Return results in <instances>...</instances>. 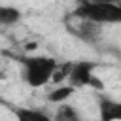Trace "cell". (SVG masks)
I'll use <instances>...</instances> for the list:
<instances>
[{"label":"cell","instance_id":"6da1fadb","mask_svg":"<svg viewBox=\"0 0 121 121\" xmlns=\"http://www.w3.org/2000/svg\"><path fill=\"white\" fill-rule=\"evenodd\" d=\"M19 62H21V76L25 83L34 89L45 87L51 81L55 68L59 66L57 59L49 55H23L19 57Z\"/></svg>","mask_w":121,"mask_h":121},{"label":"cell","instance_id":"7a4b0ae2","mask_svg":"<svg viewBox=\"0 0 121 121\" xmlns=\"http://www.w3.org/2000/svg\"><path fill=\"white\" fill-rule=\"evenodd\" d=\"M72 17L78 21H87L93 25H110V23H119L121 21V6L115 2H89L83 0L79 2L74 11Z\"/></svg>","mask_w":121,"mask_h":121},{"label":"cell","instance_id":"3957f363","mask_svg":"<svg viewBox=\"0 0 121 121\" xmlns=\"http://www.w3.org/2000/svg\"><path fill=\"white\" fill-rule=\"evenodd\" d=\"M95 62L91 60H78V62H70V72H68V85L74 89H81V87H93L96 91H102V83L96 79L95 76Z\"/></svg>","mask_w":121,"mask_h":121},{"label":"cell","instance_id":"277c9868","mask_svg":"<svg viewBox=\"0 0 121 121\" xmlns=\"http://www.w3.org/2000/svg\"><path fill=\"white\" fill-rule=\"evenodd\" d=\"M98 119L100 121H121V102L98 93Z\"/></svg>","mask_w":121,"mask_h":121},{"label":"cell","instance_id":"5b68a950","mask_svg":"<svg viewBox=\"0 0 121 121\" xmlns=\"http://www.w3.org/2000/svg\"><path fill=\"white\" fill-rule=\"evenodd\" d=\"M11 112H13L15 121H53L49 113L36 108H28V106H17Z\"/></svg>","mask_w":121,"mask_h":121},{"label":"cell","instance_id":"8992f818","mask_svg":"<svg viewBox=\"0 0 121 121\" xmlns=\"http://www.w3.org/2000/svg\"><path fill=\"white\" fill-rule=\"evenodd\" d=\"M78 21V19H76ZM79 25L72 30L78 38L85 40V42H95L98 36H100V26L98 25H93V23H87V21H78Z\"/></svg>","mask_w":121,"mask_h":121},{"label":"cell","instance_id":"52a82bcc","mask_svg":"<svg viewBox=\"0 0 121 121\" xmlns=\"http://www.w3.org/2000/svg\"><path fill=\"white\" fill-rule=\"evenodd\" d=\"M76 93V89L74 87H70L68 83H62V85H57L53 91H49L47 93V102H51V104H66L68 102V98L72 96Z\"/></svg>","mask_w":121,"mask_h":121},{"label":"cell","instance_id":"ba28073f","mask_svg":"<svg viewBox=\"0 0 121 121\" xmlns=\"http://www.w3.org/2000/svg\"><path fill=\"white\" fill-rule=\"evenodd\" d=\"M51 119L53 121H83V117H81V113L72 106V104H59L57 106V110H55V113L51 115Z\"/></svg>","mask_w":121,"mask_h":121},{"label":"cell","instance_id":"9c48e42d","mask_svg":"<svg viewBox=\"0 0 121 121\" xmlns=\"http://www.w3.org/2000/svg\"><path fill=\"white\" fill-rule=\"evenodd\" d=\"M23 13L15 6H0V26H13L21 21Z\"/></svg>","mask_w":121,"mask_h":121},{"label":"cell","instance_id":"30bf717a","mask_svg":"<svg viewBox=\"0 0 121 121\" xmlns=\"http://www.w3.org/2000/svg\"><path fill=\"white\" fill-rule=\"evenodd\" d=\"M68 72H70V62H68V64H60V66H57L55 72H53L51 81H53L55 85H62V81L68 78Z\"/></svg>","mask_w":121,"mask_h":121}]
</instances>
